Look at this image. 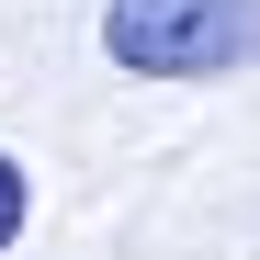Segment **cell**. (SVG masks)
<instances>
[{
	"mask_svg": "<svg viewBox=\"0 0 260 260\" xmlns=\"http://www.w3.org/2000/svg\"><path fill=\"white\" fill-rule=\"evenodd\" d=\"M102 57L136 79H226L260 57V0H113Z\"/></svg>",
	"mask_w": 260,
	"mask_h": 260,
	"instance_id": "6da1fadb",
	"label": "cell"
},
{
	"mask_svg": "<svg viewBox=\"0 0 260 260\" xmlns=\"http://www.w3.org/2000/svg\"><path fill=\"white\" fill-rule=\"evenodd\" d=\"M23 215H34V181H23V158H0V249L23 238Z\"/></svg>",
	"mask_w": 260,
	"mask_h": 260,
	"instance_id": "7a4b0ae2",
	"label": "cell"
}]
</instances>
